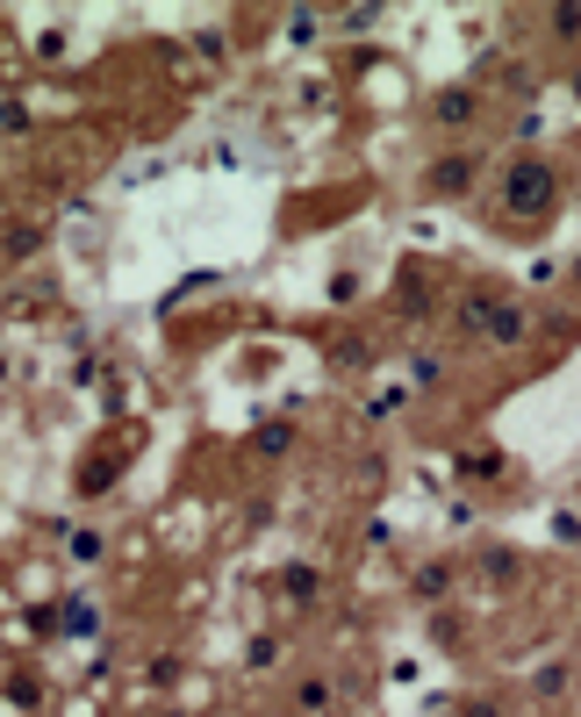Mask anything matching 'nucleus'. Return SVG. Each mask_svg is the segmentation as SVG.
<instances>
[{
    "instance_id": "f257e3e1",
    "label": "nucleus",
    "mask_w": 581,
    "mask_h": 717,
    "mask_svg": "<svg viewBox=\"0 0 581 717\" xmlns=\"http://www.w3.org/2000/svg\"><path fill=\"white\" fill-rule=\"evenodd\" d=\"M460 330H473V338H488V345H524L531 338V316L517 309V301H496V295H467L460 301Z\"/></svg>"
},
{
    "instance_id": "f03ea898",
    "label": "nucleus",
    "mask_w": 581,
    "mask_h": 717,
    "mask_svg": "<svg viewBox=\"0 0 581 717\" xmlns=\"http://www.w3.org/2000/svg\"><path fill=\"white\" fill-rule=\"evenodd\" d=\"M553 165L546 158H517L510 165V180H502V202H510V216H546L553 208Z\"/></svg>"
},
{
    "instance_id": "7ed1b4c3",
    "label": "nucleus",
    "mask_w": 581,
    "mask_h": 717,
    "mask_svg": "<svg viewBox=\"0 0 581 717\" xmlns=\"http://www.w3.org/2000/svg\"><path fill=\"white\" fill-rule=\"evenodd\" d=\"M424 180H431V194H467L473 180H481V151H446Z\"/></svg>"
},
{
    "instance_id": "20e7f679",
    "label": "nucleus",
    "mask_w": 581,
    "mask_h": 717,
    "mask_svg": "<svg viewBox=\"0 0 581 717\" xmlns=\"http://www.w3.org/2000/svg\"><path fill=\"white\" fill-rule=\"evenodd\" d=\"M431 115L446 122V130H460V122H473V115H481V101H473L467 86H452V94H438V101H431Z\"/></svg>"
},
{
    "instance_id": "39448f33",
    "label": "nucleus",
    "mask_w": 581,
    "mask_h": 717,
    "mask_svg": "<svg viewBox=\"0 0 581 717\" xmlns=\"http://www.w3.org/2000/svg\"><path fill=\"white\" fill-rule=\"evenodd\" d=\"M446 588H452V567H446V560H431V567L409 574V596H424V603H438Z\"/></svg>"
},
{
    "instance_id": "423d86ee",
    "label": "nucleus",
    "mask_w": 581,
    "mask_h": 717,
    "mask_svg": "<svg viewBox=\"0 0 581 717\" xmlns=\"http://www.w3.org/2000/svg\"><path fill=\"white\" fill-rule=\"evenodd\" d=\"M58 632H65V638H94L101 632L94 603H65V610H58Z\"/></svg>"
},
{
    "instance_id": "0eeeda50",
    "label": "nucleus",
    "mask_w": 581,
    "mask_h": 717,
    "mask_svg": "<svg viewBox=\"0 0 581 717\" xmlns=\"http://www.w3.org/2000/svg\"><path fill=\"white\" fill-rule=\"evenodd\" d=\"M65 553H72V567H94V560L109 553V539H101V531H72V539H65Z\"/></svg>"
},
{
    "instance_id": "6e6552de",
    "label": "nucleus",
    "mask_w": 581,
    "mask_h": 717,
    "mask_svg": "<svg viewBox=\"0 0 581 717\" xmlns=\"http://www.w3.org/2000/svg\"><path fill=\"white\" fill-rule=\"evenodd\" d=\"M37 244H43V231H37V223H14V231L0 237V252H8V258H29Z\"/></svg>"
},
{
    "instance_id": "1a4fd4ad",
    "label": "nucleus",
    "mask_w": 581,
    "mask_h": 717,
    "mask_svg": "<svg viewBox=\"0 0 581 717\" xmlns=\"http://www.w3.org/2000/svg\"><path fill=\"white\" fill-rule=\"evenodd\" d=\"M316 588H324V582H316V567H287V596H295V603H316Z\"/></svg>"
},
{
    "instance_id": "9d476101",
    "label": "nucleus",
    "mask_w": 581,
    "mask_h": 717,
    "mask_svg": "<svg viewBox=\"0 0 581 717\" xmlns=\"http://www.w3.org/2000/svg\"><path fill=\"white\" fill-rule=\"evenodd\" d=\"M258 452H266V460H281V452H287V423H266V431H258Z\"/></svg>"
},
{
    "instance_id": "9b49d317",
    "label": "nucleus",
    "mask_w": 581,
    "mask_h": 717,
    "mask_svg": "<svg viewBox=\"0 0 581 717\" xmlns=\"http://www.w3.org/2000/svg\"><path fill=\"white\" fill-rule=\"evenodd\" d=\"M560 689H568V667H546V675L531 682V696H560Z\"/></svg>"
},
{
    "instance_id": "f8f14e48",
    "label": "nucleus",
    "mask_w": 581,
    "mask_h": 717,
    "mask_svg": "<svg viewBox=\"0 0 581 717\" xmlns=\"http://www.w3.org/2000/svg\"><path fill=\"white\" fill-rule=\"evenodd\" d=\"M460 717H502V710L488 704V696H473V704H460Z\"/></svg>"
},
{
    "instance_id": "ddd939ff",
    "label": "nucleus",
    "mask_w": 581,
    "mask_h": 717,
    "mask_svg": "<svg viewBox=\"0 0 581 717\" xmlns=\"http://www.w3.org/2000/svg\"><path fill=\"white\" fill-rule=\"evenodd\" d=\"M574 280H581V258H574Z\"/></svg>"
},
{
    "instance_id": "4468645a",
    "label": "nucleus",
    "mask_w": 581,
    "mask_h": 717,
    "mask_svg": "<svg viewBox=\"0 0 581 717\" xmlns=\"http://www.w3.org/2000/svg\"><path fill=\"white\" fill-rule=\"evenodd\" d=\"M173 717H187V710H173Z\"/></svg>"
}]
</instances>
